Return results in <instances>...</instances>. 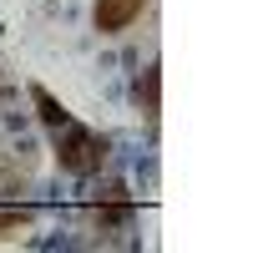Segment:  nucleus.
I'll return each instance as SVG.
<instances>
[{
    "instance_id": "obj_1",
    "label": "nucleus",
    "mask_w": 253,
    "mask_h": 253,
    "mask_svg": "<svg viewBox=\"0 0 253 253\" xmlns=\"http://www.w3.org/2000/svg\"><path fill=\"white\" fill-rule=\"evenodd\" d=\"M56 162L76 177H91L107 162V137H96L91 126H76V122L56 126Z\"/></svg>"
},
{
    "instance_id": "obj_2",
    "label": "nucleus",
    "mask_w": 253,
    "mask_h": 253,
    "mask_svg": "<svg viewBox=\"0 0 253 253\" xmlns=\"http://www.w3.org/2000/svg\"><path fill=\"white\" fill-rule=\"evenodd\" d=\"M142 10H147V0H96L91 20H96V31H101V36H122Z\"/></svg>"
},
{
    "instance_id": "obj_3",
    "label": "nucleus",
    "mask_w": 253,
    "mask_h": 253,
    "mask_svg": "<svg viewBox=\"0 0 253 253\" xmlns=\"http://www.w3.org/2000/svg\"><path fill=\"white\" fill-rule=\"evenodd\" d=\"M31 101H36V112H41V122H46L51 132H56V126H66V122H71V112L61 107V101H56V96H51L46 86H41V81L31 86Z\"/></svg>"
},
{
    "instance_id": "obj_4",
    "label": "nucleus",
    "mask_w": 253,
    "mask_h": 253,
    "mask_svg": "<svg viewBox=\"0 0 253 253\" xmlns=\"http://www.w3.org/2000/svg\"><path fill=\"white\" fill-rule=\"evenodd\" d=\"M112 193H117L112 203H96V223L101 228H122L126 218H132V198H126L122 187H112Z\"/></svg>"
},
{
    "instance_id": "obj_5",
    "label": "nucleus",
    "mask_w": 253,
    "mask_h": 253,
    "mask_svg": "<svg viewBox=\"0 0 253 253\" xmlns=\"http://www.w3.org/2000/svg\"><path fill=\"white\" fill-rule=\"evenodd\" d=\"M31 208H0V238L5 233H20V228H31Z\"/></svg>"
},
{
    "instance_id": "obj_6",
    "label": "nucleus",
    "mask_w": 253,
    "mask_h": 253,
    "mask_svg": "<svg viewBox=\"0 0 253 253\" xmlns=\"http://www.w3.org/2000/svg\"><path fill=\"white\" fill-rule=\"evenodd\" d=\"M157 91H162V76H157V66L147 71V81H142V96H147V117H157Z\"/></svg>"
}]
</instances>
